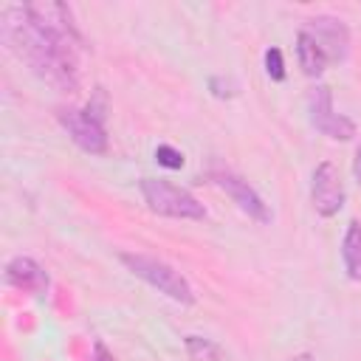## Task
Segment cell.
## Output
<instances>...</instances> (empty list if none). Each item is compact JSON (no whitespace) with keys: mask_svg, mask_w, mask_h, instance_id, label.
Returning a JSON list of instances; mask_svg holds the SVG:
<instances>
[{"mask_svg":"<svg viewBox=\"0 0 361 361\" xmlns=\"http://www.w3.org/2000/svg\"><path fill=\"white\" fill-rule=\"evenodd\" d=\"M290 361H316V355H310V353H299V355H293Z\"/></svg>","mask_w":361,"mask_h":361,"instance_id":"obj_18","label":"cell"},{"mask_svg":"<svg viewBox=\"0 0 361 361\" xmlns=\"http://www.w3.org/2000/svg\"><path fill=\"white\" fill-rule=\"evenodd\" d=\"M155 161H158L161 166H166V169H180V166H183V152H178V149L169 147V144H158Z\"/></svg>","mask_w":361,"mask_h":361,"instance_id":"obj_15","label":"cell"},{"mask_svg":"<svg viewBox=\"0 0 361 361\" xmlns=\"http://www.w3.org/2000/svg\"><path fill=\"white\" fill-rule=\"evenodd\" d=\"M189 358L195 361H223V350L212 341V338H200V336H186L183 338Z\"/></svg>","mask_w":361,"mask_h":361,"instance_id":"obj_12","label":"cell"},{"mask_svg":"<svg viewBox=\"0 0 361 361\" xmlns=\"http://www.w3.org/2000/svg\"><path fill=\"white\" fill-rule=\"evenodd\" d=\"M209 178H212V183L220 186V189L237 203V209L245 212L251 220H257V223H271V212H268L265 200L259 197V192H257L245 178H240V175H234V172H228V169H217V172H212Z\"/></svg>","mask_w":361,"mask_h":361,"instance_id":"obj_6","label":"cell"},{"mask_svg":"<svg viewBox=\"0 0 361 361\" xmlns=\"http://www.w3.org/2000/svg\"><path fill=\"white\" fill-rule=\"evenodd\" d=\"M310 200L322 217H333L344 209V183L330 161H322L310 180Z\"/></svg>","mask_w":361,"mask_h":361,"instance_id":"obj_7","label":"cell"},{"mask_svg":"<svg viewBox=\"0 0 361 361\" xmlns=\"http://www.w3.org/2000/svg\"><path fill=\"white\" fill-rule=\"evenodd\" d=\"M296 59H299V68H302L307 76H322L324 68H327L324 51L316 45V39H313L305 28H299V34H296Z\"/></svg>","mask_w":361,"mask_h":361,"instance_id":"obj_10","label":"cell"},{"mask_svg":"<svg viewBox=\"0 0 361 361\" xmlns=\"http://www.w3.org/2000/svg\"><path fill=\"white\" fill-rule=\"evenodd\" d=\"M118 259L124 262V268L130 274H135L138 279H144L147 285H152L155 290H161L164 296L180 302V305H192L195 302V293H192V285L186 282V276L180 271H175L169 262L158 259V257H149V254H133V251H124L118 254Z\"/></svg>","mask_w":361,"mask_h":361,"instance_id":"obj_2","label":"cell"},{"mask_svg":"<svg viewBox=\"0 0 361 361\" xmlns=\"http://www.w3.org/2000/svg\"><path fill=\"white\" fill-rule=\"evenodd\" d=\"M341 262L353 282H361V220H350L341 240Z\"/></svg>","mask_w":361,"mask_h":361,"instance_id":"obj_11","label":"cell"},{"mask_svg":"<svg viewBox=\"0 0 361 361\" xmlns=\"http://www.w3.org/2000/svg\"><path fill=\"white\" fill-rule=\"evenodd\" d=\"M307 113H310V124L319 133H324L327 138H333V141H350L355 135V124L347 116L333 110V93H330L327 85H316L310 90Z\"/></svg>","mask_w":361,"mask_h":361,"instance_id":"obj_5","label":"cell"},{"mask_svg":"<svg viewBox=\"0 0 361 361\" xmlns=\"http://www.w3.org/2000/svg\"><path fill=\"white\" fill-rule=\"evenodd\" d=\"M353 175L358 180V186H361V147L355 149V158H353Z\"/></svg>","mask_w":361,"mask_h":361,"instance_id":"obj_16","label":"cell"},{"mask_svg":"<svg viewBox=\"0 0 361 361\" xmlns=\"http://www.w3.org/2000/svg\"><path fill=\"white\" fill-rule=\"evenodd\" d=\"M138 189L144 195L147 209L161 214V217H175V220H203L206 217L203 203L192 192H186V189H180V186H175L169 180L141 178Z\"/></svg>","mask_w":361,"mask_h":361,"instance_id":"obj_3","label":"cell"},{"mask_svg":"<svg viewBox=\"0 0 361 361\" xmlns=\"http://www.w3.org/2000/svg\"><path fill=\"white\" fill-rule=\"evenodd\" d=\"M6 282L11 288H20V290H28V293H37V296L48 290V274L31 257H11L6 262Z\"/></svg>","mask_w":361,"mask_h":361,"instance_id":"obj_9","label":"cell"},{"mask_svg":"<svg viewBox=\"0 0 361 361\" xmlns=\"http://www.w3.org/2000/svg\"><path fill=\"white\" fill-rule=\"evenodd\" d=\"M302 28L316 39V45L324 51L327 62H341V59H347V51H350V31H347V25H344L338 17L319 14V17L307 20Z\"/></svg>","mask_w":361,"mask_h":361,"instance_id":"obj_8","label":"cell"},{"mask_svg":"<svg viewBox=\"0 0 361 361\" xmlns=\"http://www.w3.org/2000/svg\"><path fill=\"white\" fill-rule=\"evenodd\" d=\"M102 104H104V96L99 104L90 102L85 110H79V107H59L56 110V118L65 127V133L71 135V141L90 155H102L107 149V130H104Z\"/></svg>","mask_w":361,"mask_h":361,"instance_id":"obj_4","label":"cell"},{"mask_svg":"<svg viewBox=\"0 0 361 361\" xmlns=\"http://www.w3.org/2000/svg\"><path fill=\"white\" fill-rule=\"evenodd\" d=\"M6 45L48 85L73 90L79 79L76 45L79 31L73 28L71 8L62 3H25L8 6L0 14Z\"/></svg>","mask_w":361,"mask_h":361,"instance_id":"obj_1","label":"cell"},{"mask_svg":"<svg viewBox=\"0 0 361 361\" xmlns=\"http://www.w3.org/2000/svg\"><path fill=\"white\" fill-rule=\"evenodd\" d=\"M209 90H212V96H217V99H231V96H237V82L234 79H228V76H209Z\"/></svg>","mask_w":361,"mask_h":361,"instance_id":"obj_14","label":"cell"},{"mask_svg":"<svg viewBox=\"0 0 361 361\" xmlns=\"http://www.w3.org/2000/svg\"><path fill=\"white\" fill-rule=\"evenodd\" d=\"M93 350H96V361H113V355L107 353V347H104L102 341H96V347H93Z\"/></svg>","mask_w":361,"mask_h":361,"instance_id":"obj_17","label":"cell"},{"mask_svg":"<svg viewBox=\"0 0 361 361\" xmlns=\"http://www.w3.org/2000/svg\"><path fill=\"white\" fill-rule=\"evenodd\" d=\"M265 73H268L274 82H282V79H285V59H282V51L274 48V45L265 51Z\"/></svg>","mask_w":361,"mask_h":361,"instance_id":"obj_13","label":"cell"}]
</instances>
